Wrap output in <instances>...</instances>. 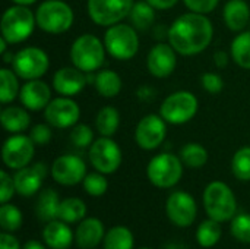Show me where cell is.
I'll list each match as a JSON object with an SVG mask.
<instances>
[{"instance_id":"obj_35","label":"cell","mask_w":250,"mask_h":249,"mask_svg":"<svg viewBox=\"0 0 250 249\" xmlns=\"http://www.w3.org/2000/svg\"><path fill=\"white\" fill-rule=\"evenodd\" d=\"M0 226L4 232H16L22 226V213L13 204H1L0 207Z\"/></svg>"},{"instance_id":"obj_11","label":"cell","mask_w":250,"mask_h":249,"mask_svg":"<svg viewBox=\"0 0 250 249\" xmlns=\"http://www.w3.org/2000/svg\"><path fill=\"white\" fill-rule=\"evenodd\" d=\"M88 157L94 169L104 175L117 172L122 164V150L111 136H101L95 139L89 147Z\"/></svg>"},{"instance_id":"obj_38","label":"cell","mask_w":250,"mask_h":249,"mask_svg":"<svg viewBox=\"0 0 250 249\" xmlns=\"http://www.w3.org/2000/svg\"><path fill=\"white\" fill-rule=\"evenodd\" d=\"M231 235L243 244H250V214H237L230 222Z\"/></svg>"},{"instance_id":"obj_20","label":"cell","mask_w":250,"mask_h":249,"mask_svg":"<svg viewBox=\"0 0 250 249\" xmlns=\"http://www.w3.org/2000/svg\"><path fill=\"white\" fill-rule=\"evenodd\" d=\"M19 100L25 109L31 112H40L45 109L51 101V90L44 81H26V84H23V87L21 88Z\"/></svg>"},{"instance_id":"obj_48","label":"cell","mask_w":250,"mask_h":249,"mask_svg":"<svg viewBox=\"0 0 250 249\" xmlns=\"http://www.w3.org/2000/svg\"><path fill=\"white\" fill-rule=\"evenodd\" d=\"M12 1H15V4H22V6H31V4H34L37 0H12Z\"/></svg>"},{"instance_id":"obj_43","label":"cell","mask_w":250,"mask_h":249,"mask_svg":"<svg viewBox=\"0 0 250 249\" xmlns=\"http://www.w3.org/2000/svg\"><path fill=\"white\" fill-rule=\"evenodd\" d=\"M220 0H183L185 6L190 10V12H196V13H209L212 12L217 6H218Z\"/></svg>"},{"instance_id":"obj_37","label":"cell","mask_w":250,"mask_h":249,"mask_svg":"<svg viewBox=\"0 0 250 249\" xmlns=\"http://www.w3.org/2000/svg\"><path fill=\"white\" fill-rule=\"evenodd\" d=\"M82 183H83V189L91 197H101L108 189V182L105 179V175L100 172L88 173Z\"/></svg>"},{"instance_id":"obj_25","label":"cell","mask_w":250,"mask_h":249,"mask_svg":"<svg viewBox=\"0 0 250 249\" xmlns=\"http://www.w3.org/2000/svg\"><path fill=\"white\" fill-rule=\"evenodd\" d=\"M59 205H60V200H59V194L51 189L47 188L44 189L38 198H37V204H35V214L41 222H53L57 219L59 214Z\"/></svg>"},{"instance_id":"obj_23","label":"cell","mask_w":250,"mask_h":249,"mask_svg":"<svg viewBox=\"0 0 250 249\" xmlns=\"http://www.w3.org/2000/svg\"><path fill=\"white\" fill-rule=\"evenodd\" d=\"M223 18L229 29L242 32L250 21V7L245 0H229L224 6Z\"/></svg>"},{"instance_id":"obj_10","label":"cell","mask_w":250,"mask_h":249,"mask_svg":"<svg viewBox=\"0 0 250 249\" xmlns=\"http://www.w3.org/2000/svg\"><path fill=\"white\" fill-rule=\"evenodd\" d=\"M133 4V0H88L86 10L94 23L111 26L127 18Z\"/></svg>"},{"instance_id":"obj_21","label":"cell","mask_w":250,"mask_h":249,"mask_svg":"<svg viewBox=\"0 0 250 249\" xmlns=\"http://www.w3.org/2000/svg\"><path fill=\"white\" fill-rule=\"evenodd\" d=\"M104 236L105 232H104L103 222L97 217H91V219H83L79 223L75 232V242L78 248L92 249L104 241Z\"/></svg>"},{"instance_id":"obj_14","label":"cell","mask_w":250,"mask_h":249,"mask_svg":"<svg viewBox=\"0 0 250 249\" xmlns=\"http://www.w3.org/2000/svg\"><path fill=\"white\" fill-rule=\"evenodd\" d=\"M167 136V122L161 114H146L135 129L136 144L146 151L158 148Z\"/></svg>"},{"instance_id":"obj_39","label":"cell","mask_w":250,"mask_h":249,"mask_svg":"<svg viewBox=\"0 0 250 249\" xmlns=\"http://www.w3.org/2000/svg\"><path fill=\"white\" fill-rule=\"evenodd\" d=\"M70 141L78 148L91 147L92 142H94V131H92V128L89 125H85V123L75 125L72 132H70Z\"/></svg>"},{"instance_id":"obj_13","label":"cell","mask_w":250,"mask_h":249,"mask_svg":"<svg viewBox=\"0 0 250 249\" xmlns=\"http://www.w3.org/2000/svg\"><path fill=\"white\" fill-rule=\"evenodd\" d=\"M81 117V109L70 97H57L48 103L44 109V119L51 128L66 129L78 123Z\"/></svg>"},{"instance_id":"obj_49","label":"cell","mask_w":250,"mask_h":249,"mask_svg":"<svg viewBox=\"0 0 250 249\" xmlns=\"http://www.w3.org/2000/svg\"><path fill=\"white\" fill-rule=\"evenodd\" d=\"M141 249H151V248H141Z\"/></svg>"},{"instance_id":"obj_27","label":"cell","mask_w":250,"mask_h":249,"mask_svg":"<svg viewBox=\"0 0 250 249\" xmlns=\"http://www.w3.org/2000/svg\"><path fill=\"white\" fill-rule=\"evenodd\" d=\"M120 126V113L113 106L103 107L95 117V128L101 136H113Z\"/></svg>"},{"instance_id":"obj_32","label":"cell","mask_w":250,"mask_h":249,"mask_svg":"<svg viewBox=\"0 0 250 249\" xmlns=\"http://www.w3.org/2000/svg\"><path fill=\"white\" fill-rule=\"evenodd\" d=\"M223 236V230L220 222L214 219H208L202 222L196 230V241L202 248H212L215 247Z\"/></svg>"},{"instance_id":"obj_29","label":"cell","mask_w":250,"mask_h":249,"mask_svg":"<svg viewBox=\"0 0 250 249\" xmlns=\"http://www.w3.org/2000/svg\"><path fill=\"white\" fill-rule=\"evenodd\" d=\"M135 239L132 232L125 226H114L107 230L103 248L104 249H133Z\"/></svg>"},{"instance_id":"obj_3","label":"cell","mask_w":250,"mask_h":249,"mask_svg":"<svg viewBox=\"0 0 250 249\" xmlns=\"http://www.w3.org/2000/svg\"><path fill=\"white\" fill-rule=\"evenodd\" d=\"M204 207L209 219L224 223L234 219L237 201L227 183L214 181L204 191Z\"/></svg>"},{"instance_id":"obj_18","label":"cell","mask_w":250,"mask_h":249,"mask_svg":"<svg viewBox=\"0 0 250 249\" xmlns=\"http://www.w3.org/2000/svg\"><path fill=\"white\" fill-rule=\"evenodd\" d=\"M88 84V76L78 68H62L53 76V88L57 94L72 97L79 94Z\"/></svg>"},{"instance_id":"obj_44","label":"cell","mask_w":250,"mask_h":249,"mask_svg":"<svg viewBox=\"0 0 250 249\" xmlns=\"http://www.w3.org/2000/svg\"><path fill=\"white\" fill-rule=\"evenodd\" d=\"M0 249H22L19 241L9 232H3L0 235Z\"/></svg>"},{"instance_id":"obj_22","label":"cell","mask_w":250,"mask_h":249,"mask_svg":"<svg viewBox=\"0 0 250 249\" xmlns=\"http://www.w3.org/2000/svg\"><path fill=\"white\" fill-rule=\"evenodd\" d=\"M42 241L51 249H69L73 242V233L67 223L53 220L45 225L42 230Z\"/></svg>"},{"instance_id":"obj_26","label":"cell","mask_w":250,"mask_h":249,"mask_svg":"<svg viewBox=\"0 0 250 249\" xmlns=\"http://www.w3.org/2000/svg\"><path fill=\"white\" fill-rule=\"evenodd\" d=\"M94 85L101 97L113 98L122 91V78L114 70L104 69L94 76Z\"/></svg>"},{"instance_id":"obj_28","label":"cell","mask_w":250,"mask_h":249,"mask_svg":"<svg viewBox=\"0 0 250 249\" xmlns=\"http://www.w3.org/2000/svg\"><path fill=\"white\" fill-rule=\"evenodd\" d=\"M86 214V205L82 200L79 198H66L63 201H60L59 205V214L57 219L72 225V223H78L82 222V219Z\"/></svg>"},{"instance_id":"obj_46","label":"cell","mask_w":250,"mask_h":249,"mask_svg":"<svg viewBox=\"0 0 250 249\" xmlns=\"http://www.w3.org/2000/svg\"><path fill=\"white\" fill-rule=\"evenodd\" d=\"M214 60H215L217 68H226L229 65V54L226 51L220 50L214 54Z\"/></svg>"},{"instance_id":"obj_17","label":"cell","mask_w":250,"mask_h":249,"mask_svg":"<svg viewBox=\"0 0 250 249\" xmlns=\"http://www.w3.org/2000/svg\"><path fill=\"white\" fill-rule=\"evenodd\" d=\"M176 50L171 47V44L158 43L155 44L146 57V68L149 73L155 78H167L170 76L176 66H177V57Z\"/></svg>"},{"instance_id":"obj_9","label":"cell","mask_w":250,"mask_h":249,"mask_svg":"<svg viewBox=\"0 0 250 249\" xmlns=\"http://www.w3.org/2000/svg\"><path fill=\"white\" fill-rule=\"evenodd\" d=\"M12 68L21 79H40L47 73L50 59L48 54L40 47H25L15 54Z\"/></svg>"},{"instance_id":"obj_12","label":"cell","mask_w":250,"mask_h":249,"mask_svg":"<svg viewBox=\"0 0 250 249\" xmlns=\"http://www.w3.org/2000/svg\"><path fill=\"white\" fill-rule=\"evenodd\" d=\"M35 151V144L31 139V136L23 134H12L9 136L1 148V158L6 167L12 170H19L26 167Z\"/></svg>"},{"instance_id":"obj_40","label":"cell","mask_w":250,"mask_h":249,"mask_svg":"<svg viewBox=\"0 0 250 249\" xmlns=\"http://www.w3.org/2000/svg\"><path fill=\"white\" fill-rule=\"evenodd\" d=\"M29 136L34 141L35 145H45L51 141L53 132H51V126L47 123H38L35 126L31 128L29 131Z\"/></svg>"},{"instance_id":"obj_16","label":"cell","mask_w":250,"mask_h":249,"mask_svg":"<svg viewBox=\"0 0 250 249\" xmlns=\"http://www.w3.org/2000/svg\"><path fill=\"white\" fill-rule=\"evenodd\" d=\"M166 211L173 225L179 227H189L196 219L198 207L195 198L190 194L185 191H176L168 197Z\"/></svg>"},{"instance_id":"obj_24","label":"cell","mask_w":250,"mask_h":249,"mask_svg":"<svg viewBox=\"0 0 250 249\" xmlns=\"http://www.w3.org/2000/svg\"><path fill=\"white\" fill-rule=\"evenodd\" d=\"M0 122L6 132L9 134H22L25 129H28L31 123V117L28 112L22 107L10 106L4 107L0 113Z\"/></svg>"},{"instance_id":"obj_5","label":"cell","mask_w":250,"mask_h":249,"mask_svg":"<svg viewBox=\"0 0 250 249\" xmlns=\"http://www.w3.org/2000/svg\"><path fill=\"white\" fill-rule=\"evenodd\" d=\"M104 44L107 53L117 60H130L139 50L138 29L133 25L119 22L107 26L104 34Z\"/></svg>"},{"instance_id":"obj_6","label":"cell","mask_w":250,"mask_h":249,"mask_svg":"<svg viewBox=\"0 0 250 249\" xmlns=\"http://www.w3.org/2000/svg\"><path fill=\"white\" fill-rule=\"evenodd\" d=\"M37 25L48 34H63L73 25V9L63 0H45L35 12Z\"/></svg>"},{"instance_id":"obj_4","label":"cell","mask_w":250,"mask_h":249,"mask_svg":"<svg viewBox=\"0 0 250 249\" xmlns=\"http://www.w3.org/2000/svg\"><path fill=\"white\" fill-rule=\"evenodd\" d=\"M105 44L94 34L79 35L70 47V60L85 73L98 70L105 60Z\"/></svg>"},{"instance_id":"obj_7","label":"cell","mask_w":250,"mask_h":249,"mask_svg":"<svg viewBox=\"0 0 250 249\" xmlns=\"http://www.w3.org/2000/svg\"><path fill=\"white\" fill-rule=\"evenodd\" d=\"M149 182L161 189L176 186L183 176V161L171 153H161L152 157L146 167Z\"/></svg>"},{"instance_id":"obj_30","label":"cell","mask_w":250,"mask_h":249,"mask_svg":"<svg viewBox=\"0 0 250 249\" xmlns=\"http://www.w3.org/2000/svg\"><path fill=\"white\" fill-rule=\"evenodd\" d=\"M129 18L138 31H146L155 22V7H152L146 0L136 1L130 10Z\"/></svg>"},{"instance_id":"obj_8","label":"cell","mask_w":250,"mask_h":249,"mask_svg":"<svg viewBox=\"0 0 250 249\" xmlns=\"http://www.w3.org/2000/svg\"><path fill=\"white\" fill-rule=\"evenodd\" d=\"M199 109L195 94L190 91H176L170 94L160 107L161 117L171 125H183L192 120Z\"/></svg>"},{"instance_id":"obj_19","label":"cell","mask_w":250,"mask_h":249,"mask_svg":"<svg viewBox=\"0 0 250 249\" xmlns=\"http://www.w3.org/2000/svg\"><path fill=\"white\" fill-rule=\"evenodd\" d=\"M45 175H47V169L42 163H35L32 167L26 166L23 169H19L13 176L16 194L26 198L35 195L40 191Z\"/></svg>"},{"instance_id":"obj_2","label":"cell","mask_w":250,"mask_h":249,"mask_svg":"<svg viewBox=\"0 0 250 249\" xmlns=\"http://www.w3.org/2000/svg\"><path fill=\"white\" fill-rule=\"evenodd\" d=\"M35 25V13L28 6L13 4L7 7L1 16V37L6 38L9 44H19L31 37Z\"/></svg>"},{"instance_id":"obj_41","label":"cell","mask_w":250,"mask_h":249,"mask_svg":"<svg viewBox=\"0 0 250 249\" xmlns=\"http://www.w3.org/2000/svg\"><path fill=\"white\" fill-rule=\"evenodd\" d=\"M15 192H16V188H15L13 178L9 176L7 172L1 170L0 172V203L1 204L9 203Z\"/></svg>"},{"instance_id":"obj_33","label":"cell","mask_w":250,"mask_h":249,"mask_svg":"<svg viewBox=\"0 0 250 249\" xmlns=\"http://www.w3.org/2000/svg\"><path fill=\"white\" fill-rule=\"evenodd\" d=\"M180 160L190 169H201L208 161V151L205 147L196 142H189L180 150Z\"/></svg>"},{"instance_id":"obj_15","label":"cell","mask_w":250,"mask_h":249,"mask_svg":"<svg viewBox=\"0 0 250 249\" xmlns=\"http://www.w3.org/2000/svg\"><path fill=\"white\" fill-rule=\"evenodd\" d=\"M51 176L63 186H75L83 182L86 176V164L79 156L64 154L57 157L51 164Z\"/></svg>"},{"instance_id":"obj_31","label":"cell","mask_w":250,"mask_h":249,"mask_svg":"<svg viewBox=\"0 0 250 249\" xmlns=\"http://www.w3.org/2000/svg\"><path fill=\"white\" fill-rule=\"evenodd\" d=\"M19 76L15 73V70L1 68L0 69V101L1 104L12 103L21 92L19 87Z\"/></svg>"},{"instance_id":"obj_45","label":"cell","mask_w":250,"mask_h":249,"mask_svg":"<svg viewBox=\"0 0 250 249\" xmlns=\"http://www.w3.org/2000/svg\"><path fill=\"white\" fill-rule=\"evenodd\" d=\"M146 1L158 10H167V9H171L173 6H176V3L179 0H146Z\"/></svg>"},{"instance_id":"obj_36","label":"cell","mask_w":250,"mask_h":249,"mask_svg":"<svg viewBox=\"0 0 250 249\" xmlns=\"http://www.w3.org/2000/svg\"><path fill=\"white\" fill-rule=\"evenodd\" d=\"M231 172L239 181H250V147L240 148L231 160Z\"/></svg>"},{"instance_id":"obj_42","label":"cell","mask_w":250,"mask_h":249,"mask_svg":"<svg viewBox=\"0 0 250 249\" xmlns=\"http://www.w3.org/2000/svg\"><path fill=\"white\" fill-rule=\"evenodd\" d=\"M201 82H202V87L209 94H218L223 91L224 88V81L223 78L218 75V73H214V72H207L202 75L201 78Z\"/></svg>"},{"instance_id":"obj_47","label":"cell","mask_w":250,"mask_h":249,"mask_svg":"<svg viewBox=\"0 0 250 249\" xmlns=\"http://www.w3.org/2000/svg\"><path fill=\"white\" fill-rule=\"evenodd\" d=\"M22 249H45V247L42 244L37 242V241H28Z\"/></svg>"},{"instance_id":"obj_1","label":"cell","mask_w":250,"mask_h":249,"mask_svg":"<svg viewBox=\"0 0 250 249\" xmlns=\"http://www.w3.org/2000/svg\"><path fill=\"white\" fill-rule=\"evenodd\" d=\"M168 43L182 56L202 53L212 41L214 25L204 13L189 12L180 15L167 31Z\"/></svg>"},{"instance_id":"obj_34","label":"cell","mask_w":250,"mask_h":249,"mask_svg":"<svg viewBox=\"0 0 250 249\" xmlns=\"http://www.w3.org/2000/svg\"><path fill=\"white\" fill-rule=\"evenodd\" d=\"M231 57L243 69H250V31H242L231 41Z\"/></svg>"}]
</instances>
